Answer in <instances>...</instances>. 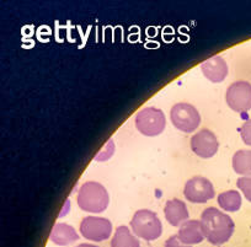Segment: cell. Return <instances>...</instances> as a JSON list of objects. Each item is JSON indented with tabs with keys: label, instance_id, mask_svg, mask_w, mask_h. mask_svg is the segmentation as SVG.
<instances>
[{
	"label": "cell",
	"instance_id": "52a82bcc",
	"mask_svg": "<svg viewBox=\"0 0 251 247\" xmlns=\"http://www.w3.org/2000/svg\"><path fill=\"white\" fill-rule=\"evenodd\" d=\"M183 196L188 202L203 204L214 198L216 192L211 181L202 176H195L186 182Z\"/></svg>",
	"mask_w": 251,
	"mask_h": 247
},
{
	"label": "cell",
	"instance_id": "9a60e30c",
	"mask_svg": "<svg viewBox=\"0 0 251 247\" xmlns=\"http://www.w3.org/2000/svg\"><path fill=\"white\" fill-rule=\"evenodd\" d=\"M233 169L244 177L251 176V150H239L233 156Z\"/></svg>",
	"mask_w": 251,
	"mask_h": 247
},
{
	"label": "cell",
	"instance_id": "6da1fadb",
	"mask_svg": "<svg viewBox=\"0 0 251 247\" xmlns=\"http://www.w3.org/2000/svg\"><path fill=\"white\" fill-rule=\"evenodd\" d=\"M201 225L204 237L212 245H223L233 236L234 225L233 219L226 213H222L217 208H207L201 217Z\"/></svg>",
	"mask_w": 251,
	"mask_h": 247
},
{
	"label": "cell",
	"instance_id": "30bf717a",
	"mask_svg": "<svg viewBox=\"0 0 251 247\" xmlns=\"http://www.w3.org/2000/svg\"><path fill=\"white\" fill-rule=\"evenodd\" d=\"M201 70L204 76L212 82H222L228 75V65L219 55L204 60L201 65Z\"/></svg>",
	"mask_w": 251,
	"mask_h": 247
},
{
	"label": "cell",
	"instance_id": "8fae6325",
	"mask_svg": "<svg viewBox=\"0 0 251 247\" xmlns=\"http://www.w3.org/2000/svg\"><path fill=\"white\" fill-rule=\"evenodd\" d=\"M177 236L181 240V242L188 245V246L201 244L204 239L201 222H199V220H187V222H185L180 226Z\"/></svg>",
	"mask_w": 251,
	"mask_h": 247
},
{
	"label": "cell",
	"instance_id": "2e32d148",
	"mask_svg": "<svg viewBox=\"0 0 251 247\" xmlns=\"http://www.w3.org/2000/svg\"><path fill=\"white\" fill-rule=\"evenodd\" d=\"M219 207L229 213L238 212L241 208V196L238 191H226L218 196Z\"/></svg>",
	"mask_w": 251,
	"mask_h": 247
},
{
	"label": "cell",
	"instance_id": "d6986e66",
	"mask_svg": "<svg viewBox=\"0 0 251 247\" xmlns=\"http://www.w3.org/2000/svg\"><path fill=\"white\" fill-rule=\"evenodd\" d=\"M240 135L243 142L246 145L251 147V120L244 122V124L240 128Z\"/></svg>",
	"mask_w": 251,
	"mask_h": 247
},
{
	"label": "cell",
	"instance_id": "ba28073f",
	"mask_svg": "<svg viewBox=\"0 0 251 247\" xmlns=\"http://www.w3.org/2000/svg\"><path fill=\"white\" fill-rule=\"evenodd\" d=\"M81 236L90 241L100 242L110 239L112 224L106 218L86 217L80 222Z\"/></svg>",
	"mask_w": 251,
	"mask_h": 247
},
{
	"label": "cell",
	"instance_id": "5bb4252c",
	"mask_svg": "<svg viewBox=\"0 0 251 247\" xmlns=\"http://www.w3.org/2000/svg\"><path fill=\"white\" fill-rule=\"evenodd\" d=\"M111 247H141V244L128 227L118 226L111 240Z\"/></svg>",
	"mask_w": 251,
	"mask_h": 247
},
{
	"label": "cell",
	"instance_id": "ac0fdd59",
	"mask_svg": "<svg viewBox=\"0 0 251 247\" xmlns=\"http://www.w3.org/2000/svg\"><path fill=\"white\" fill-rule=\"evenodd\" d=\"M113 151H115V144H113V140L111 139L108 140L102 151H100L99 155H96L95 160H98V161H105V160L110 159V157L112 156Z\"/></svg>",
	"mask_w": 251,
	"mask_h": 247
},
{
	"label": "cell",
	"instance_id": "ffe728a7",
	"mask_svg": "<svg viewBox=\"0 0 251 247\" xmlns=\"http://www.w3.org/2000/svg\"><path fill=\"white\" fill-rule=\"evenodd\" d=\"M165 247H191V246H188V245H185L183 242H181V240L178 239L177 235H175V236H171L170 239L166 240Z\"/></svg>",
	"mask_w": 251,
	"mask_h": 247
},
{
	"label": "cell",
	"instance_id": "44dd1931",
	"mask_svg": "<svg viewBox=\"0 0 251 247\" xmlns=\"http://www.w3.org/2000/svg\"><path fill=\"white\" fill-rule=\"evenodd\" d=\"M76 247H99V246H95V245H91V244H80Z\"/></svg>",
	"mask_w": 251,
	"mask_h": 247
},
{
	"label": "cell",
	"instance_id": "277c9868",
	"mask_svg": "<svg viewBox=\"0 0 251 247\" xmlns=\"http://www.w3.org/2000/svg\"><path fill=\"white\" fill-rule=\"evenodd\" d=\"M165 115L155 107H146L136 116V127L146 137H156L165 129Z\"/></svg>",
	"mask_w": 251,
	"mask_h": 247
},
{
	"label": "cell",
	"instance_id": "4fadbf2b",
	"mask_svg": "<svg viewBox=\"0 0 251 247\" xmlns=\"http://www.w3.org/2000/svg\"><path fill=\"white\" fill-rule=\"evenodd\" d=\"M50 239L53 244L58 245V246H68V245L78 241L79 235L71 225L58 222L53 226Z\"/></svg>",
	"mask_w": 251,
	"mask_h": 247
},
{
	"label": "cell",
	"instance_id": "5b68a950",
	"mask_svg": "<svg viewBox=\"0 0 251 247\" xmlns=\"http://www.w3.org/2000/svg\"><path fill=\"white\" fill-rule=\"evenodd\" d=\"M170 118L173 124L178 130L185 133H192L199 128L201 123V116L196 107L190 103H177L171 108Z\"/></svg>",
	"mask_w": 251,
	"mask_h": 247
},
{
	"label": "cell",
	"instance_id": "3957f363",
	"mask_svg": "<svg viewBox=\"0 0 251 247\" xmlns=\"http://www.w3.org/2000/svg\"><path fill=\"white\" fill-rule=\"evenodd\" d=\"M131 227L134 235L146 241H154L163 234V224L154 212L141 209L133 215Z\"/></svg>",
	"mask_w": 251,
	"mask_h": 247
},
{
	"label": "cell",
	"instance_id": "e0dca14e",
	"mask_svg": "<svg viewBox=\"0 0 251 247\" xmlns=\"http://www.w3.org/2000/svg\"><path fill=\"white\" fill-rule=\"evenodd\" d=\"M239 190L241 191L246 199L251 203V176L250 177H241L236 182Z\"/></svg>",
	"mask_w": 251,
	"mask_h": 247
},
{
	"label": "cell",
	"instance_id": "9c48e42d",
	"mask_svg": "<svg viewBox=\"0 0 251 247\" xmlns=\"http://www.w3.org/2000/svg\"><path fill=\"white\" fill-rule=\"evenodd\" d=\"M217 137L208 129H202L191 138V149L197 156L202 159H209L218 151Z\"/></svg>",
	"mask_w": 251,
	"mask_h": 247
},
{
	"label": "cell",
	"instance_id": "8992f818",
	"mask_svg": "<svg viewBox=\"0 0 251 247\" xmlns=\"http://www.w3.org/2000/svg\"><path fill=\"white\" fill-rule=\"evenodd\" d=\"M226 103L233 111L245 113L251 110V84L248 81L233 82L226 90Z\"/></svg>",
	"mask_w": 251,
	"mask_h": 247
},
{
	"label": "cell",
	"instance_id": "7a4b0ae2",
	"mask_svg": "<svg viewBox=\"0 0 251 247\" xmlns=\"http://www.w3.org/2000/svg\"><path fill=\"white\" fill-rule=\"evenodd\" d=\"M78 205L81 210L88 213H102L110 203V197L101 183L86 182L78 192Z\"/></svg>",
	"mask_w": 251,
	"mask_h": 247
},
{
	"label": "cell",
	"instance_id": "7c38bea8",
	"mask_svg": "<svg viewBox=\"0 0 251 247\" xmlns=\"http://www.w3.org/2000/svg\"><path fill=\"white\" fill-rule=\"evenodd\" d=\"M164 214L168 222L173 226H181L188 220V210L185 203L180 199L168 200L164 208Z\"/></svg>",
	"mask_w": 251,
	"mask_h": 247
}]
</instances>
